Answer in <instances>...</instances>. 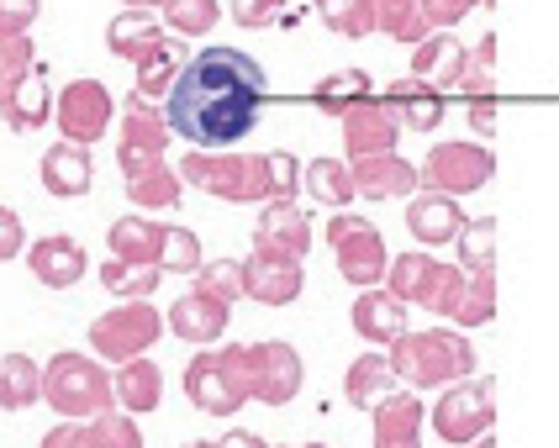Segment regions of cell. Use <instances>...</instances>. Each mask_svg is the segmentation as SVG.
I'll list each match as a JSON object with an SVG mask.
<instances>
[{
  "mask_svg": "<svg viewBox=\"0 0 559 448\" xmlns=\"http://www.w3.org/2000/svg\"><path fill=\"white\" fill-rule=\"evenodd\" d=\"M270 100V74L259 59L238 48H201L190 53L180 80L164 96V122L190 148H233L259 128V111Z\"/></svg>",
  "mask_w": 559,
  "mask_h": 448,
  "instance_id": "1",
  "label": "cell"
},
{
  "mask_svg": "<svg viewBox=\"0 0 559 448\" xmlns=\"http://www.w3.org/2000/svg\"><path fill=\"white\" fill-rule=\"evenodd\" d=\"M391 370L406 390H443L454 380L475 375V343L465 332H449V327H423V332H402L391 349Z\"/></svg>",
  "mask_w": 559,
  "mask_h": 448,
  "instance_id": "2",
  "label": "cell"
},
{
  "mask_svg": "<svg viewBox=\"0 0 559 448\" xmlns=\"http://www.w3.org/2000/svg\"><path fill=\"white\" fill-rule=\"evenodd\" d=\"M180 185H195L201 195H217L227 206H264L270 201V154H212L195 148L175 164Z\"/></svg>",
  "mask_w": 559,
  "mask_h": 448,
  "instance_id": "3",
  "label": "cell"
},
{
  "mask_svg": "<svg viewBox=\"0 0 559 448\" xmlns=\"http://www.w3.org/2000/svg\"><path fill=\"white\" fill-rule=\"evenodd\" d=\"M43 401L63 416V422H91V416L111 412V375L106 364L80 349H63L43 364Z\"/></svg>",
  "mask_w": 559,
  "mask_h": 448,
  "instance_id": "4",
  "label": "cell"
},
{
  "mask_svg": "<svg viewBox=\"0 0 559 448\" xmlns=\"http://www.w3.org/2000/svg\"><path fill=\"white\" fill-rule=\"evenodd\" d=\"M385 290H391L402 306H428L433 317L449 322L454 306H460V290H465V269L433 258L428 249H412V254L385 264Z\"/></svg>",
  "mask_w": 559,
  "mask_h": 448,
  "instance_id": "5",
  "label": "cell"
},
{
  "mask_svg": "<svg viewBox=\"0 0 559 448\" xmlns=\"http://www.w3.org/2000/svg\"><path fill=\"white\" fill-rule=\"evenodd\" d=\"M186 396L195 412L206 416H233L249 407V370H243V343H222V349H201L186 364Z\"/></svg>",
  "mask_w": 559,
  "mask_h": 448,
  "instance_id": "6",
  "label": "cell"
},
{
  "mask_svg": "<svg viewBox=\"0 0 559 448\" xmlns=\"http://www.w3.org/2000/svg\"><path fill=\"white\" fill-rule=\"evenodd\" d=\"M164 338V312L154 301H122L111 312H100L91 322V353L106 364H127V359H143Z\"/></svg>",
  "mask_w": 559,
  "mask_h": 448,
  "instance_id": "7",
  "label": "cell"
},
{
  "mask_svg": "<svg viewBox=\"0 0 559 448\" xmlns=\"http://www.w3.org/2000/svg\"><path fill=\"white\" fill-rule=\"evenodd\" d=\"M428 422H433V433L443 438V444H454V448L475 444L480 433L497 427V385L475 380V375H469V380L443 385V396L428 407Z\"/></svg>",
  "mask_w": 559,
  "mask_h": 448,
  "instance_id": "8",
  "label": "cell"
},
{
  "mask_svg": "<svg viewBox=\"0 0 559 448\" xmlns=\"http://www.w3.org/2000/svg\"><path fill=\"white\" fill-rule=\"evenodd\" d=\"M322 238H328V249H333V258H338V275L348 280V286L370 290V286L385 280L391 254H385V238H380V227L374 222L354 217V211H333Z\"/></svg>",
  "mask_w": 559,
  "mask_h": 448,
  "instance_id": "9",
  "label": "cell"
},
{
  "mask_svg": "<svg viewBox=\"0 0 559 448\" xmlns=\"http://www.w3.org/2000/svg\"><path fill=\"white\" fill-rule=\"evenodd\" d=\"M243 370H249V401H259V407H290L307 385L301 353L290 343H280V338L243 343Z\"/></svg>",
  "mask_w": 559,
  "mask_h": 448,
  "instance_id": "10",
  "label": "cell"
},
{
  "mask_svg": "<svg viewBox=\"0 0 559 448\" xmlns=\"http://www.w3.org/2000/svg\"><path fill=\"white\" fill-rule=\"evenodd\" d=\"M491 174H497V154L491 148H480V143H438L428 164L417 169V185L433 195H475L480 185H491Z\"/></svg>",
  "mask_w": 559,
  "mask_h": 448,
  "instance_id": "11",
  "label": "cell"
},
{
  "mask_svg": "<svg viewBox=\"0 0 559 448\" xmlns=\"http://www.w3.org/2000/svg\"><path fill=\"white\" fill-rule=\"evenodd\" d=\"M111 117H117V100H111V90L100 80H69L53 96V122H59L63 143L95 148L111 132Z\"/></svg>",
  "mask_w": 559,
  "mask_h": 448,
  "instance_id": "12",
  "label": "cell"
},
{
  "mask_svg": "<svg viewBox=\"0 0 559 448\" xmlns=\"http://www.w3.org/2000/svg\"><path fill=\"white\" fill-rule=\"evenodd\" d=\"M169 137H175V132H169V122H164V106L132 90V96L122 100V137H117L122 180L164 159V154H169Z\"/></svg>",
  "mask_w": 559,
  "mask_h": 448,
  "instance_id": "13",
  "label": "cell"
},
{
  "mask_svg": "<svg viewBox=\"0 0 559 448\" xmlns=\"http://www.w3.org/2000/svg\"><path fill=\"white\" fill-rule=\"evenodd\" d=\"M311 249V217L307 206L296 201H264L259 222H253V254H270V258H307Z\"/></svg>",
  "mask_w": 559,
  "mask_h": 448,
  "instance_id": "14",
  "label": "cell"
},
{
  "mask_svg": "<svg viewBox=\"0 0 559 448\" xmlns=\"http://www.w3.org/2000/svg\"><path fill=\"white\" fill-rule=\"evenodd\" d=\"M396 137H402V122L374 96L343 111V154H348V164L370 159V154H396Z\"/></svg>",
  "mask_w": 559,
  "mask_h": 448,
  "instance_id": "15",
  "label": "cell"
},
{
  "mask_svg": "<svg viewBox=\"0 0 559 448\" xmlns=\"http://www.w3.org/2000/svg\"><path fill=\"white\" fill-rule=\"evenodd\" d=\"M227 317H233V306H222V301L201 295V290H186L164 312V332H175L180 343H195V349H212V343H222V332H227Z\"/></svg>",
  "mask_w": 559,
  "mask_h": 448,
  "instance_id": "16",
  "label": "cell"
},
{
  "mask_svg": "<svg viewBox=\"0 0 559 448\" xmlns=\"http://www.w3.org/2000/svg\"><path fill=\"white\" fill-rule=\"evenodd\" d=\"M27 269L37 286L48 290H69L85 280V269H91V258H85V249L69 238V232H48V238H37L27 249Z\"/></svg>",
  "mask_w": 559,
  "mask_h": 448,
  "instance_id": "17",
  "label": "cell"
},
{
  "mask_svg": "<svg viewBox=\"0 0 559 448\" xmlns=\"http://www.w3.org/2000/svg\"><path fill=\"white\" fill-rule=\"evenodd\" d=\"M301 290H307V275H301L296 258H270V254L243 258V295L259 301V306H290Z\"/></svg>",
  "mask_w": 559,
  "mask_h": 448,
  "instance_id": "18",
  "label": "cell"
},
{
  "mask_svg": "<svg viewBox=\"0 0 559 448\" xmlns=\"http://www.w3.org/2000/svg\"><path fill=\"white\" fill-rule=\"evenodd\" d=\"M37 180H43V191L53 195V201H80V195H91L95 185V159L91 148H80V143H53L43 164H37Z\"/></svg>",
  "mask_w": 559,
  "mask_h": 448,
  "instance_id": "19",
  "label": "cell"
},
{
  "mask_svg": "<svg viewBox=\"0 0 559 448\" xmlns=\"http://www.w3.org/2000/svg\"><path fill=\"white\" fill-rule=\"evenodd\" d=\"M460 227H465V206H460L454 195L423 191V195H412V201H406V232H412L428 254L443 249V243H454V238H460Z\"/></svg>",
  "mask_w": 559,
  "mask_h": 448,
  "instance_id": "20",
  "label": "cell"
},
{
  "mask_svg": "<svg viewBox=\"0 0 559 448\" xmlns=\"http://www.w3.org/2000/svg\"><path fill=\"white\" fill-rule=\"evenodd\" d=\"M348 174H354V195H365V201H402V195L417 191V164H406L402 154L354 159Z\"/></svg>",
  "mask_w": 559,
  "mask_h": 448,
  "instance_id": "21",
  "label": "cell"
},
{
  "mask_svg": "<svg viewBox=\"0 0 559 448\" xmlns=\"http://www.w3.org/2000/svg\"><path fill=\"white\" fill-rule=\"evenodd\" d=\"M380 106L412 132H433L443 122V90H433L428 80H417V74H402V80H391L385 85V96Z\"/></svg>",
  "mask_w": 559,
  "mask_h": 448,
  "instance_id": "22",
  "label": "cell"
},
{
  "mask_svg": "<svg viewBox=\"0 0 559 448\" xmlns=\"http://www.w3.org/2000/svg\"><path fill=\"white\" fill-rule=\"evenodd\" d=\"M354 332H359L365 343H374V349H391L402 332H412V327H406V306L385 286L359 290V301H354Z\"/></svg>",
  "mask_w": 559,
  "mask_h": 448,
  "instance_id": "23",
  "label": "cell"
},
{
  "mask_svg": "<svg viewBox=\"0 0 559 448\" xmlns=\"http://www.w3.org/2000/svg\"><path fill=\"white\" fill-rule=\"evenodd\" d=\"M374 448H402V444H423V422L428 407L417 401V390H391L380 407H374Z\"/></svg>",
  "mask_w": 559,
  "mask_h": 448,
  "instance_id": "24",
  "label": "cell"
},
{
  "mask_svg": "<svg viewBox=\"0 0 559 448\" xmlns=\"http://www.w3.org/2000/svg\"><path fill=\"white\" fill-rule=\"evenodd\" d=\"M111 401H117V412H127V416L158 412V401H164V370H158L148 353L117 364V375H111Z\"/></svg>",
  "mask_w": 559,
  "mask_h": 448,
  "instance_id": "25",
  "label": "cell"
},
{
  "mask_svg": "<svg viewBox=\"0 0 559 448\" xmlns=\"http://www.w3.org/2000/svg\"><path fill=\"white\" fill-rule=\"evenodd\" d=\"M465 59H469V48L460 43L454 33H433V37H423L417 48H412V74L417 80H428L433 90H454L460 85V74H465Z\"/></svg>",
  "mask_w": 559,
  "mask_h": 448,
  "instance_id": "26",
  "label": "cell"
},
{
  "mask_svg": "<svg viewBox=\"0 0 559 448\" xmlns=\"http://www.w3.org/2000/svg\"><path fill=\"white\" fill-rule=\"evenodd\" d=\"M0 117H5V128H11V132L48 128V122H53V90H48V69L32 64L27 74H22V85L0 100Z\"/></svg>",
  "mask_w": 559,
  "mask_h": 448,
  "instance_id": "27",
  "label": "cell"
},
{
  "mask_svg": "<svg viewBox=\"0 0 559 448\" xmlns=\"http://www.w3.org/2000/svg\"><path fill=\"white\" fill-rule=\"evenodd\" d=\"M391 390H402V380H396L385 349L359 353V359L348 364V375H343V396H348V407H359V412H374Z\"/></svg>",
  "mask_w": 559,
  "mask_h": 448,
  "instance_id": "28",
  "label": "cell"
},
{
  "mask_svg": "<svg viewBox=\"0 0 559 448\" xmlns=\"http://www.w3.org/2000/svg\"><path fill=\"white\" fill-rule=\"evenodd\" d=\"M158 243H164V222L143 217V211L117 217V222L106 227V249H111V258H122V264H154L158 269Z\"/></svg>",
  "mask_w": 559,
  "mask_h": 448,
  "instance_id": "29",
  "label": "cell"
},
{
  "mask_svg": "<svg viewBox=\"0 0 559 448\" xmlns=\"http://www.w3.org/2000/svg\"><path fill=\"white\" fill-rule=\"evenodd\" d=\"M190 64V48H186V37H158L154 48L138 59V96H148V100H164L169 96V85L180 80V69Z\"/></svg>",
  "mask_w": 559,
  "mask_h": 448,
  "instance_id": "30",
  "label": "cell"
},
{
  "mask_svg": "<svg viewBox=\"0 0 559 448\" xmlns=\"http://www.w3.org/2000/svg\"><path fill=\"white\" fill-rule=\"evenodd\" d=\"M301 195H311L317 206L328 211H348L359 195H354V174H348V159H311L301 164Z\"/></svg>",
  "mask_w": 559,
  "mask_h": 448,
  "instance_id": "31",
  "label": "cell"
},
{
  "mask_svg": "<svg viewBox=\"0 0 559 448\" xmlns=\"http://www.w3.org/2000/svg\"><path fill=\"white\" fill-rule=\"evenodd\" d=\"M43 401V364L32 353H0V412H27Z\"/></svg>",
  "mask_w": 559,
  "mask_h": 448,
  "instance_id": "32",
  "label": "cell"
},
{
  "mask_svg": "<svg viewBox=\"0 0 559 448\" xmlns=\"http://www.w3.org/2000/svg\"><path fill=\"white\" fill-rule=\"evenodd\" d=\"M158 37H164V22H158L154 11H122V16H111V27H106V48H111V59L138 64Z\"/></svg>",
  "mask_w": 559,
  "mask_h": 448,
  "instance_id": "33",
  "label": "cell"
},
{
  "mask_svg": "<svg viewBox=\"0 0 559 448\" xmlns=\"http://www.w3.org/2000/svg\"><path fill=\"white\" fill-rule=\"evenodd\" d=\"M127 201L138 211H175L180 206V174H175V164L158 159L148 169H138V174H127Z\"/></svg>",
  "mask_w": 559,
  "mask_h": 448,
  "instance_id": "34",
  "label": "cell"
},
{
  "mask_svg": "<svg viewBox=\"0 0 559 448\" xmlns=\"http://www.w3.org/2000/svg\"><path fill=\"white\" fill-rule=\"evenodd\" d=\"M370 96H374L370 69H333V74H322L311 85V106L328 111V117H343L348 106H359V100H370Z\"/></svg>",
  "mask_w": 559,
  "mask_h": 448,
  "instance_id": "35",
  "label": "cell"
},
{
  "mask_svg": "<svg viewBox=\"0 0 559 448\" xmlns=\"http://www.w3.org/2000/svg\"><path fill=\"white\" fill-rule=\"evenodd\" d=\"M370 16H374V33H385L391 43H402V48H417L423 37H433L417 0H370Z\"/></svg>",
  "mask_w": 559,
  "mask_h": 448,
  "instance_id": "36",
  "label": "cell"
},
{
  "mask_svg": "<svg viewBox=\"0 0 559 448\" xmlns=\"http://www.w3.org/2000/svg\"><path fill=\"white\" fill-rule=\"evenodd\" d=\"M454 249L465 275H497V217H465Z\"/></svg>",
  "mask_w": 559,
  "mask_h": 448,
  "instance_id": "37",
  "label": "cell"
},
{
  "mask_svg": "<svg viewBox=\"0 0 559 448\" xmlns=\"http://www.w3.org/2000/svg\"><path fill=\"white\" fill-rule=\"evenodd\" d=\"M158 280H164V269H154V264H122V258L100 264V286L111 290L117 301H148L158 290Z\"/></svg>",
  "mask_w": 559,
  "mask_h": 448,
  "instance_id": "38",
  "label": "cell"
},
{
  "mask_svg": "<svg viewBox=\"0 0 559 448\" xmlns=\"http://www.w3.org/2000/svg\"><path fill=\"white\" fill-rule=\"evenodd\" d=\"M465 100H497V33H486L465 59V74L454 85Z\"/></svg>",
  "mask_w": 559,
  "mask_h": 448,
  "instance_id": "39",
  "label": "cell"
},
{
  "mask_svg": "<svg viewBox=\"0 0 559 448\" xmlns=\"http://www.w3.org/2000/svg\"><path fill=\"white\" fill-rule=\"evenodd\" d=\"M201 295H212L222 306H233V301H243V258H201V269H195V286Z\"/></svg>",
  "mask_w": 559,
  "mask_h": 448,
  "instance_id": "40",
  "label": "cell"
},
{
  "mask_svg": "<svg viewBox=\"0 0 559 448\" xmlns=\"http://www.w3.org/2000/svg\"><path fill=\"white\" fill-rule=\"evenodd\" d=\"M491 317H497V275H465L460 306H454L449 322H460V327H486Z\"/></svg>",
  "mask_w": 559,
  "mask_h": 448,
  "instance_id": "41",
  "label": "cell"
},
{
  "mask_svg": "<svg viewBox=\"0 0 559 448\" xmlns=\"http://www.w3.org/2000/svg\"><path fill=\"white\" fill-rule=\"evenodd\" d=\"M222 22L217 0H164V27H175V37H201Z\"/></svg>",
  "mask_w": 559,
  "mask_h": 448,
  "instance_id": "42",
  "label": "cell"
},
{
  "mask_svg": "<svg viewBox=\"0 0 559 448\" xmlns=\"http://www.w3.org/2000/svg\"><path fill=\"white\" fill-rule=\"evenodd\" d=\"M317 16H322L338 37H348V43H359V37L374 33L370 0H317Z\"/></svg>",
  "mask_w": 559,
  "mask_h": 448,
  "instance_id": "43",
  "label": "cell"
},
{
  "mask_svg": "<svg viewBox=\"0 0 559 448\" xmlns=\"http://www.w3.org/2000/svg\"><path fill=\"white\" fill-rule=\"evenodd\" d=\"M85 438H91V448H143V427H138V416L111 407V412L85 422Z\"/></svg>",
  "mask_w": 559,
  "mask_h": 448,
  "instance_id": "44",
  "label": "cell"
},
{
  "mask_svg": "<svg viewBox=\"0 0 559 448\" xmlns=\"http://www.w3.org/2000/svg\"><path fill=\"white\" fill-rule=\"evenodd\" d=\"M158 269H164V275H195V269H201V238H195L190 227H164Z\"/></svg>",
  "mask_w": 559,
  "mask_h": 448,
  "instance_id": "45",
  "label": "cell"
},
{
  "mask_svg": "<svg viewBox=\"0 0 559 448\" xmlns=\"http://www.w3.org/2000/svg\"><path fill=\"white\" fill-rule=\"evenodd\" d=\"M37 64V48H32V33H0V100L22 85V74Z\"/></svg>",
  "mask_w": 559,
  "mask_h": 448,
  "instance_id": "46",
  "label": "cell"
},
{
  "mask_svg": "<svg viewBox=\"0 0 559 448\" xmlns=\"http://www.w3.org/2000/svg\"><path fill=\"white\" fill-rule=\"evenodd\" d=\"M423 5V22H428V33H449V27H460L475 5H491V0H417Z\"/></svg>",
  "mask_w": 559,
  "mask_h": 448,
  "instance_id": "47",
  "label": "cell"
},
{
  "mask_svg": "<svg viewBox=\"0 0 559 448\" xmlns=\"http://www.w3.org/2000/svg\"><path fill=\"white\" fill-rule=\"evenodd\" d=\"M301 195V159L296 154H270V201H296Z\"/></svg>",
  "mask_w": 559,
  "mask_h": 448,
  "instance_id": "48",
  "label": "cell"
},
{
  "mask_svg": "<svg viewBox=\"0 0 559 448\" xmlns=\"http://www.w3.org/2000/svg\"><path fill=\"white\" fill-rule=\"evenodd\" d=\"M290 0H233V22L249 27V33H264V27H280Z\"/></svg>",
  "mask_w": 559,
  "mask_h": 448,
  "instance_id": "49",
  "label": "cell"
},
{
  "mask_svg": "<svg viewBox=\"0 0 559 448\" xmlns=\"http://www.w3.org/2000/svg\"><path fill=\"white\" fill-rule=\"evenodd\" d=\"M16 254H27V227L11 206H0V264H11Z\"/></svg>",
  "mask_w": 559,
  "mask_h": 448,
  "instance_id": "50",
  "label": "cell"
},
{
  "mask_svg": "<svg viewBox=\"0 0 559 448\" xmlns=\"http://www.w3.org/2000/svg\"><path fill=\"white\" fill-rule=\"evenodd\" d=\"M43 0H0V33H32Z\"/></svg>",
  "mask_w": 559,
  "mask_h": 448,
  "instance_id": "51",
  "label": "cell"
},
{
  "mask_svg": "<svg viewBox=\"0 0 559 448\" xmlns=\"http://www.w3.org/2000/svg\"><path fill=\"white\" fill-rule=\"evenodd\" d=\"M37 448H91V438H85V422H59V427H48Z\"/></svg>",
  "mask_w": 559,
  "mask_h": 448,
  "instance_id": "52",
  "label": "cell"
},
{
  "mask_svg": "<svg viewBox=\"0 0 559 448\" xmlns=\"http://www.w3.org/2000/svg\"><path fill=\"white\" fill-rule=\"evenodd\" d=\"M469 128L497 132V100H469Z\"/></svg>",
  "mask_w": 559,
  "mask_h": 448,
  "instance_id": "53",
  "label": "cell"
},
{
  "mask_svg": "<svg viewBox=\"0 0 559 448\" xmlns=\"http://www.w3.org/2000/svg\"><path fill=\"white\" fill-rule=\"evenodd\" d=\"M217 448H270L259 433H249V427H233V433H222Z\"/></svg>",
  "mask_w": 559,
  "mask_h": 448,
  "instance_id": "54",
  "label": "cell"
},
{
  "mask_svg": "<svg viewBox=\"0 0 559 448\" xmlns=\"http://www.w3.org/2000/svg\"><path fill=\"white\" fill-rule=\"evenodd\" d=\"M127 11H164V0H122Z\"/></svg>",
  "mask_w": 559,
  "mask_h": 448,
  "instance_id": "55",
  "label": "cell"
},
{
  "mask_svg": "<svg viewBox=\"0 0 559 448\" xmlns=\"http://www.w3.org/2000/svg\"><path fill=\"white\" fill-rule=\"evenodd\" d=\"M465 448H497V433H480L475 444H465Z\"/></svg>",
  "mask_w": 559,
  "mask_h": 448,
  "instance_id": "56",
  "label": "cell"
},
{
  "mask_svg": "<svg viewBox=\"0 0 559 448\" xmlns=\"http://www.w3.org/2000/svg\"><path fill=\"white\" fill-rule=\"evenodd\" d=\"M186 448H217V444H186Z\"/></svg>",
  "mask_w": 559,
  "mask_h": 448,
  "instance_id": "57",
  "label": "cell"
},
{
  "mask_svg": "<svg viewBox=\"0 0 559 448\" xmlns=\"http://www.w3.org/2000/svg\"><path fill=\"white\" fill-rule=\"evenodd\" d=\"M301 448H328V444H301Z\"/></svg>",
  "mask_w": 559,
  "mask_h": 448,
  "instance_id": "58",
  "label": "cell"
},
{
  "mask_svg": "<svg viewBox=\"0 0 559 448\" xmlns=\"http://www.w3.org/2000/svg\"><path fill=\"white\" fill-rule=\"evenodd\" d=\"M402 448H423V444H402Z\"/></svg>",
  "mask_w": 559,
  "mask_h": 448,
  "instance_id": "59",
  "label": "cell"
}]
</instances>
